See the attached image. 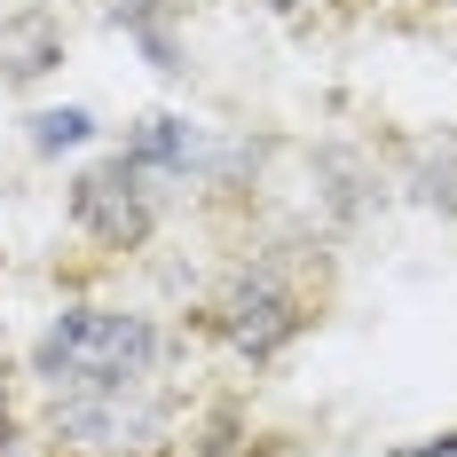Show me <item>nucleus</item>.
Masks as SVG:
<instances>
[{
	"label": "nucleus",
	"instance_id": "39448f33",
	"mask_svg": "<svg viewBox=\"0 0 457 457\" xmlns=\"http://www.w3.org/2000/svg\"><path fill=\"white\" fill-rule=\"evenodd\" d=\"M119 150H127L158 189H213V182H228V174L245 166V150H237V142H213L197 119H174V111L135 119V135L119 142Z\"/></svg>",
	"mask_w": 457,
	"mask_h": 457
},
{
	"label": "nucleus",
	"instance_id": "f257e3e1",
	"mask_svg": "<svg viewBox=\"0 0 457 457\" xmlns=\"http://www.w3.org/2000/svg\"><path fill=\"white\" fill-rule=\"evenodd\" d=\"M166 331L142 308H103L71 300L55 308L47 331L32 339V378L47 403H95V395H150L166 378Z\"/></svg>",
	"mask_w": 457,
	"mask_h": 457
},
{
	"label": "nucleus",
	"instance_id": "9d476101",
	"mask_svg": "<svg viewBox=\"0 0 457 457\" xmlns=\"http://www.w3.org/2000/svg\"><path fill=\"white\" fill-rule=\"evenodd\" d=\"M269 8H316V0H269Z\"/></svg>",
	"mask_w": 457,
	"mask_h": 457
},
{
	"label": "nucleus",
	"instance_id": "20e7f679",
	"mask_svg": "<svg viewBox=\"0 0 457 457\" xmlns=\"http://www.w3.org/2000/svg\"><path fill=\"white\" fill-rule=\"evenodd\" d=\"M55 442L79 457H158L166 450V395H95V403H47Z\"/></svg>",
	"mask_w": 457,
	"mask_h": 457
},
{
	"label": "nucleus",
	"instance_id": "1a4fd4ad",
	"mask_svg": "<svg viewBox=\"0 0 457 457\" xmlns=\"http://www.w3.org/2000/svg\"><path fill=\"white\" fill-rule=\"evenodd\" d=\"M386 457H457V426L450 434H426V442H403V450H386Z\"/></svg>",
	"mask_w": 457,
	"mask_h": 457
},
{
	"label": "nucleus",
	"instance_id": "423d86ee",
	"mask_svg": "<svg viewBox=\"0 0 457 457\" xmlns=\"http://www.w3.org/2000/svg\"><path fill=\"white\" fill-rule=\"evenodd\" d=\"M63 63V24L47 8H16L0 24V87H32Z\"/></svg>",
	"mask_w": 457,
	"mask_h": 457
},
{
	"label": "nucleus",
	"instance_id": "7ed1b4c3",
	"mask_svg": "<svg viewBox=\"0 0 457 457\" xmlns=\"http://www.w3.org/2000/svg\"><path fill=\"white\" fill-rule=\"evenodd\" d=\"M158 213H166V189L150 182L127 150L95 158L87 174L71 182V228H79V237H95L103 253H135V245H150Z\"/></svg>",
	"mask_w": 457,
	"mask_h": 457
},
{
	"label": "nucleus",
	"instance_id": "f03ea898",
	"mask_svg": "<svg viewBox=\"0 0 457 457\" xmlns=\"http://www.w3.org/2000/svg\"><path fill=\"white\" fill-rule=\"evenodd\" d=\"M213 331H221L245 363H276L308 331V292L276 269V261H245L221 284V300H213Z\"/></svg>",
	"mask_w": 457,
	"mask_h": 457
},
{
	"label": "nucleus",
	"instance_id": "0eeeda50",
	"mask_svg": "<svg viewBox=\"0 0 457 457\" xmlns=\"http://www.w3.org/2000/svg\"><path fill=\"white\" fill-rule=\"evenodd\" d=\"M103 8L158 71H182V0H103Z\"/></svg>",
	"mask_w": 457,
	"mask_h": 457
},
{
	"label": "nucleus",
	"instance_id": "6e6552de",
	"mask_svg": "<svg viewBox=\"0 0 457 457\" xmlns=\"http://www.w3.org/2000/svg\"><path fill=\"white\" fill-rule=\"evenodd\" d=\"M87 142H95V111H79V103L32 119V150H40V158H55V150H87Z\"/></svg>",
	"mask_w": 457,
	"mask_h": 457
},
{
	"label": "nucleus",
	"instance_id": "9b49d317",
	"mask_svg": "<svg viewBox=\"0 0 457 457\" xmlns=\"http://www.w3.org/2000/svg\"><path fill=\"white\" fill-rule=\"evenodd\" d=\"M450 221H457V205H450Z\"/></svg>",
	"mask_w": 457,
	"mask_h": 457
}]
</instances>
